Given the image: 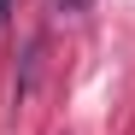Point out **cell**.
I'll list each match as a JSON object with an SVG mask.
<instances>
[{
	"mask_svg": "<svg viewBox=\"0 0 135 135\" xmlns=\"http://www.w3.org/2000/svg\"><path fill=\"white\" fill-rule=\"evenodd\" d=\"M88 6V0H59V12H82Z\"/></svg>",
	"mask_w": 135,
	"mask_h": 135,
	"instance_id": "obj_1",
	"label": "cell"
},
{
	"mask_svg": "<svg viewBox=\"0 0 135 135\" xmlns=\"http://www.w3.org/2000/svg\"><path fill=\"white\" fill-rule=\"evenodd\" d=\"M6 6H12V0H0V24H6Z\"/></svg>",
	"mask_w": 135,
	"mask_h": 135,
	"instance_id": "obj_2",
	"label": "cell"
}]
</instances>
